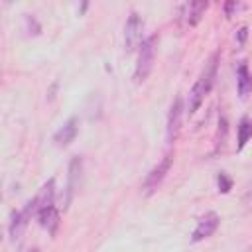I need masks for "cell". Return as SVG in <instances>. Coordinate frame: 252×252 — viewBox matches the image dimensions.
Returning a JSON list of instances; mask_svg holds the SVG:
<instances>
[{
  "label": "cell",
  "mask_w": 252,
  "mask_h": 252,
  "mask_svg": "<svg viewBox=\"0 0 252 252\" xmlns=\"http://www.w3.org/2000/svg\"><path fill=\"white\" fill-rule=\"evenodd\" d=\"M226 132H228V122H226V118L222 116V118L219 120V130H217V140H215L217 150L224 146V142H226Z\"/></svg>",
  "instance_id": "obj_15"
},
{
  "label": "cell",
  "mask_w": 252,
  "mask_h": 252,
  "mask_svg": "<svg viewBox=\"0 0 252 252\" xmlns=\"http://www.w3.org/2000/svg\"><path fill=\"white\" fill-rule=\"evenodd\" d=\"M53 197H55V179H49L47 183L41 185V189L37 191V195L32 201H28V205L24 209L30 215H37L39 211H43V209H47V207L53 205Z\"/></svg>",
  "instance_id": "obj_5"
},
{
  "label": "cell",
  "mask_w": 252,
  "mask_h": 252,
  "mask_svg": "<svg viewBox=\"0 0 252 252\" xmlns=\"http://www.w3.org/2000/svg\"><path fill=\"white\" fill-rule=\"evenodd\" d=\"M242 8H244V4H240V2H226V4H224V16L230 18L234 12H238V10H242Z\"/></svg>",
  "instance_id": "obj_18"
},
{
  "label": "cell",
  "mask_w": 252,
  "mask_h": 252,
  "mask_svg": "<svg viewBox=\"0 0 252 252\" xmlns=\"http://www.w3.org/2000/svg\"><path fill=\"white\" fill-rule=\"evenodd\" d=\"M217 183H219V191H220V193H228V191L232 189V179H230L226 173H219Z\"/></svg>",
  "instance_id": "obj_16"
},
{
  "label": "cell",
  "mask_w": 252,
  "mask_h": 252,
  "mask_svg": "<svg viewBox=\"0 0 252 252\" xmlns=\"http://www.w3.org/2000/svg\"><path fill=\"white\" fill-rule=\"evenodd\" d=\"M219 222H220V217H219L215 211L205 213V215L199 219V222H197V226H195V230H193V234H191V242H201V240L209 238V236L219 228Z\"/></svg>",
  "instance_id": "obj_7"
},
{
  "label": "cell",
  "mask_w": 252,
  "mask_h": 252,
  "mask_svg": "<svg viewBox=\"0 0 252 252\" xmlns=\"http://www.w3.org/2000/svg\"><path fill=\"white\" fill-rule=\"evenodd\" d=\"M156 45H158V35H150L142 41V45L138 49L136 69H134V81L136 83H144L148 79V75L152 73L154 59H156Z\"/></svg>",
  "instance_id": "obj_2"
},
{
  "label": "cell",
  "mask_w": 252,
  "mask_h": 252,
  "mask_svg": "<svg viewBox=\"0 0 252 252\" xmlns=\"http://www.w3.org/2000/svg\"><path fill=\"white\" fill-rule=\"evenodd\" d=\"M35 217H37V222H39L41 228H45L49 234H55V230L59 226V213H57V209L53 205L43 209V211H39Z\"/></svg>",
  "instance_id": "obj_13"
},
{
  "label": "cell",
  "mask_w": 252,
  "mask_h": 252,
  "mask_svg": "<svg viewBox=\"0 0 252 252\" xmlns=\"http://www.w3.org/2000/svg\"><path fill=\"white\" fill-rule=\"evenodd\" d=\"M81 171H83V161H81V158L79 156H75L73 159H71V163H69V179H67V195H65V199H63V209L69 205V201H71V197H73V193H75V189L79 187V179H81Z\"/></svg>",
  "instance_id": "obj_9"
},
{
  "label": "cell",
  "mask_w": 252,
  "mask_h": 252,
  "mask_svg": "<svg viewBox=\"0 0 252 252\" xmlns=\"http://www.w3.org/2000/svg\"><path fill=\"white\" fill-rule=\"evenodd\" d=\"M217 59H219V55L215 53V55L211 57L209 65H207V67L203 69V73L199 75V79L195 81L193 89L189 91V96H187V112H189V116H193V114L199 110L201 102L205 100V96L211 93V89H213V85H215V79H217Z\"/></svg>",
  "instance_id": "obj_1"
},
{
  "label": "cell",
  "mask_w": 252,
  "mask_h": 252,
  "mask_svg": "<svg viewBox=\"0 0 252 252\" xmlns=\"http://www.w3.org/2000/svg\"><path fill=\"white\" fill-rule=\"evenodd\" d=\"M252 138V120L248 116H242L240 122H238V144H236V150H244V146L248 144V140Z\"/></svg>",
  "instance_id": "obj_14"
},
{
  "label": "cell",
  "mask_w": 252,
  "mask_h": 252,
  "mask_svg": "<svg viewBox=\"0 0 252 252\" xmlns=\"http://www.w3.org/2000/svg\"><path fill=\"white\" fill-rule=\"evenodd\" d=\"M207 6H209V4H207V2H203V0L183 4V6H181V16H183V22H185L187 26H197V24L201 22V18H203V14H205Z\"/></svg>",
  "instance_id": "obj_11"
},
{
  "label": "cell",
  "mask_w": 252,
  "mask_h": 252,
  "mask_svg": "<svg viewBox=\"0 0 252 252\" xmlns=\"http://www.w3.org/2000/svg\"><path fill=\"white\" fill-rule=\"evenodd\" d=\"M246 35H248V28H246V26H242V28L236 32V41H238V45H244Z\"/></svg>",
  "instance_id": "obj_19"
},
{
  "label": "cell",
  "mask_w": 252,
  "mask_h": 252,
  "mask_svg": "<svg viewBox=\"0 0 252 252\" xmlns=\"http://www.w3.org/2000/svg\"><path fill=\"white\" fill-rule=\"evenodd\" d=\"M30 217H32V215H30L26 209H22V211H14V213L10 215V226H8V230H10V238H12V242H20V240H22Z\"/></svg>",
  "instance_id": "obj_8"
},
{
  "label": "cell",
  "mask_w": 252,
  "mask_h": 252,
  "mask_svg": "<svg viewBox=\"0 0 252 252\" xmlns=\"http://www.w3.org/2000/svg\"><path fill=\"white\" fill-rule=\"evenodd\" d=\"M142 32H144V20L140 18V14L132 12L126 26H124V49L126 53H132L136 49H140L142 45Z\"/></svg>",
  "instance_id": "obj_3"
},
{
  "label": "cell",
  "mask_w": 252,
  "mask_h": 252,
  "mask_svg": "<svg viewBox=\"0 0 252 252\" xmlns=\"http://www.w3.org/2000/svg\"><path fill=\"white\" fill-rule=\"evenodd\" d=\"M181 114H183V100L181 96H175L167 114V126H165V140L167 144H173L181 130Z\"/></svg>",
  "instance_id": "obj_6"
},
{
  "label": "cell",
  "mask_w": 252,
  "mask_h": 252,
  "mask_svg": "<svg viewBox=\"0 0 252 252\" xmlns=\"http://www.w3.org/2000/svg\"><path fill=\"white\" fill-rule=\"evenodd\" d=\"M26 26H28V33H33V35H37L39 30H41L33 16H26Z\"/></svg>",
  "instance_id": "obj_17"
},
{
  "label": "cell",
  "mask_w": 252,
  "mask_h": 252,
  "mask_svg": "<svg viewBox=\"0 0 252 252\" xmlns=\"http://www.w3.org/2000/svg\"><path fill=\"white\" fill-rule=\"evenodd\" d=\"M171 163H173V156H171V154H165L163 159H161L156 167H152V171L146 175L144 185H142V191H144L146 195H152V193L161 185V181L165 179V175H167Z\"/></svg>",
  "instance_id": "obj_4"
},
{
  "label": "cell",
  "mask_w": 252,
  "mask_h": 252,
  "mask_svg": "<svg viewBox=\"0 0 252 252\" xmlns=\"http://www.w3.org/2000/svg\"><path fill=\"white\" fill-rule=\"evenodd\" d=\"M77 132H79V120L73 116V118H69V120L55 132L53 142H55L59 148H65V146H69V144L75 140Z\"/></svg>",
  "instance_id": "obj_10"
},
{
  "label": "cell",
  "mask_w": 252,
  "mask_h": 252,
  "mask_svg": "<svg viewBox=\"0 0 252 252\" xmlns=\"http://www.w3.org/2000/svg\"><path fill=\"white\" fill-rule=\"evenodd\" d=\"M236 89H238L240 98H246L252 93V75L248 71L246 61H240L236 65Z\"/></svg>",
  "instance_id": "obj_12"
}]
</instances>
